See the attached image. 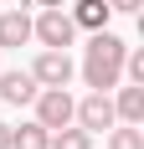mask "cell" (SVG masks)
Segmentation results:
<instances>
[{
	"mask_svg": "<svg viewBox=\"0 0 144 149\" xmlns=\"http://www.w3.org/2000/svg\"><path fill=\"white\" fill-rule=\"evenodd\" d=\"M124 52H129V46L118 41L113 31H93V41H87V52H82V77H87L93 93L118 88V77H124Z\"/></svg>",
	"mask_w": 144,
	"mask_h": 149,
	"instance_id": "1",
	"label": "cell"
},
{
	"mask_svg": "<svg viewBox=\"0 0 144 149\" xmlns=\"http://www.w3.org/2000/svg\"><path fill=\"white\" fill-rule=\"evenodd\" d=\"M31 36L41 46H62V52H67V46L77 41V21H72V10H62V5H46V10L31 21Z\"/></svg>",
	"mask_w": 144,
	"mask_h": 149,
	"instance_id": "2",
	"label": "cell"
},
{
	"mask_svg": "<svg viewBox=\"0 0 144 149\" xmlns=\"http://www.w3.org/2000/svg\"><path fill=\"white\" fill-rule=\"evenodd\" d=\"M31 103H36V123H41V129H67V123H72V108H77L67 98V88H41Z\"/></svg>",
	"mask_w": 144,
	"mask_h": 149,
	"instance_id": "3",
	"label": "cell"
},
{
	"mask_svg": "<svg viewBox=\"0 0 144 149\" xmlns=\"http://www.w3.org/2000/svg\"><path fill=\"white\" fill-rule=\"evenodd\" d=\"M31 77H36L41 88H67L72 82V57L62 52V46H46L41 57L31 62Z\"/></svg>",
	"mask_w": 144,
	"mask_h": 149,
	"instance_id": "4",
	"label": "cell"
},
{
	"mask_svg": "<svg viewBox=\"0 0 144 149\" xmlns=\"http://www.w3.org/2000/svg\"><path fill=\"white\" fill-rule=\"evenodd\" d=\"M72 123H82L87 134H93V129H113V98H108V93H87L82 103L72 108Z\"/></svg>",
	"mask_w": 144,
	"mask_h": 149,
	"instance_id": "5",
	"label": "cell"
},
{
	"mask_svg": "<svg viewBox=\"0 0 144 149\" xmlns=\"http://www.w3.org/2000/svg\"><path fill=\"white\" fill-rule=\"evenodd\" d=\"M36 93H41V82L31 77V67H10V72L0 77V98H5V103H15V108L31 103Z\"/></svg>",
	"mask_w": 144,
	"mask_h": 149,
	"instance_id": "6",
	"label": "cell"
},
{
	"mask_svg": "<svg viewBox=\"0 0 144 149\" xmlns=\"http://www.w3.org/2000/svg\"><path fill=\"white\" fill-rule=\"evenodd\" d=\"M113 118H124V123H144V82L118 88V98H113Z\"/></svg>",
	"mask_w": 144,
	"mask_h": 149,
	"instance_id": "7",
	"label": "cell"
},
{
	"mask_svg": "<svg viewBox=\"0 0 144 149\" xmlns=\"http://www.w3.org/2000/svg\"><path fill=\"white\" fill-rule=\"evenodd\" d=\"M31 41V15L26 10H5L0 15V46H26Z\"/></svg>",
	"mask_w": 144,
	"mask_h": 149,
	"instance_id": "8",
	"label": "cell"
},
{
	"mask_svg": "<svg viewBox=\"0 0 144 149\" xmlns=\"http://www.w3.org/2000/svg\"><path fill=\"white\" fill-rule=\"evenodd\" d=\"M108 5H103V0H77V5H72V21H77V31H103L108 26Z\"/></svg>",
	"mask_w": 144,
	"mask_h": 149,
	"instance_id": "9",
	"label": "cell"
},
{
	"mask_svg": "<svg viewBox=\"0 0 144 149\" xmlns=\"http://www.w3.org/2000/svg\"><path fill=\"white\" fill-rule=\"evenodd\" d=\"M46 139H52V129H41L36 118L21 123V129H10V149H46Z\"/></svg>",
	"mask_w": 144,
	"mask_h": 149,
	"instance_id": "10",
	"label": "cell"
},
{
	"mask_svg": "<svg viewBox=\"0 0 144 149\" xmlns=\"http://www.w3.org/2000/svg\"><path fill=\"white\" fill-rule=\"evenodd\" d=\"M46 149H93V134H87L82 123H77V129H52V139H46Z\"/></svg>",
	"mask_w": 144,
	"mask_h": 149,
	"instance_id": "11",
	"label": "cell"
},
{
	"mask_svg": "<svg viewBox=\"0 0 144 149\" xmlns=\"http://www.w3.org/2000/svg\"><path fill=\"white\" fill-rule=\"evenodd\" d=\"M108 149H144L139 123H124V129H113V134H108Z\"/></svg>",
	"mask_w": 144,
	"mask_h": 149,
	"instance_id": "12",
	"label": "cell"
},
{
	"mask_svg": "<svg viewBox=\"0 0 144 149\" xmlns=\"http://www.w3.org/2000/svg\"><path fill=\"white\" fill-rule=\"evenodd\" d=\"M124 72L129 82H144V52H124Z\"/></svg>",
	"mask_w": 144,
	"mask_h": 149,
	"instance_id": "13",
	"label": "cell"
},
{
	"mask_svg": "<svg viewBox=\"0 0 144 149\" xmlns=\"http://www.w3.org/2000/svg\"><path fill=\"white\" fill-rule=\"evenodd\" d=\"M139 5H144V0H108V10H124V15H134Z\"/></svg>",
	"mask_w": 144,
	"mask_h": 149,
	"instance_id": "14",
	"label": "cell"
},
{
	"mask_svg": "<svg viewBox=\"0 0 144 149\" xmlns=\"http://www.w3.org/2000/svg\"><path fill=\"white\" fill-rule=\"evenodd\" d=\"M0 149H10V123L0 118Z\"/></svg>",
	"mask_w": 144,
	"mask_h": 149,
	"instance_id": "15",
	"label": "cell"
},
{
	"mask_svg": "<svg viewBox=\"0 0 144 149\" xmlns=\"http://www.w3.org/2000/svg\"><path fill=\"white\" fill-rule=\"evenodd\" d=\"M36 5H62V0H36Z\"/></svg>",
	"mask_w": 144,
	"mask_h": 149,
	"instance_id": "16",
	"label": "cell"
}]
</instances>
